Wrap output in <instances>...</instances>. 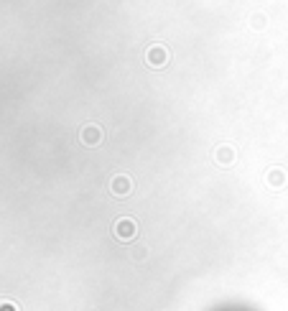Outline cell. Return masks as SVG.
<instances>
[{
  "mask_svg": "<svg viewBox=\"0 0 288 311\" xmlns=\"http://www.w3.org/2000/svg\"><path fill=\"white\" fill-rule=\"evenodd\" d=\"M161 61H166V49L153 46L151 49V64H161Z\"/></svg>",
  "mask_w": 288,
  "mask_h": 311,
  "instance_id": "obj_1",
  "label": "cell"
},
{
  "mask_svg": "<svg viewBox=\"0 0 288 311\" xmlns=\"http://www.w3.org/2000/svg\"><path fill=\"white\" fill-rule=\"evenodd\" d=\"M100 138H102V133H100L97 128H92V125H90V128L85 130V140H87V143H95V140H100Z\"/></svg>",
  "mask_w": 288,
  "mask_h": 311,
  "instance_id": "obj_2",
  "label": "cell"
},
{
  "mask_svg": "<svg viewBox=\"0 0 288 311\" xmlns=\"http://www.w3.org/2000/svg\"><path fill=\"white\" fill-rule=\"evenodd\" d=\"M230 153H232L230 148H222V150H220V161H230V159H232Z\"/></svg>",
  "mask_w": 288,
  "mask_h": 311,
  "instance_id": "obj_3",
  "label": "cell"
}]
</instances>
